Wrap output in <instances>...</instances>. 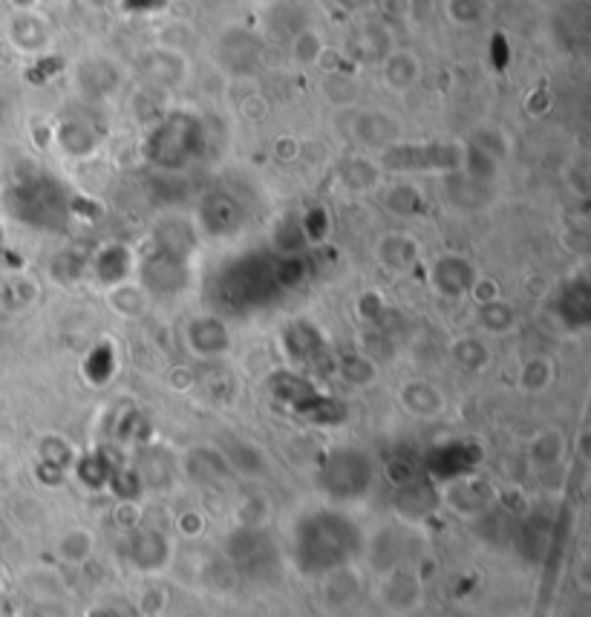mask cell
Wrapping results in <instances>:
<instances>
[{"mask_svg":"<svg viewBox=\"0 0 591 617\" xmlns=\"http://www.w3.org/2000/svg\"><path fill=\"white\" fill-rule=\"evenodd\" d=\"M358 548L352 522L344 517H312L297 534V563L303 571H329L346 563Z\"/></svg>","mask_w":591,"mask_h":617,"instance_id":"6da1fadb","label":"cell"}]
</instances>
